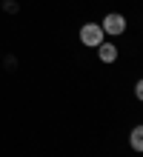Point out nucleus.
Segmentation results:
<instances>
[{"label":"nucleus","instance_id":"f257e3e1","mask_svg":"<svg viewBox=\"0 0 143 157\" xmlns=\"http://www.w3.org/2000/svg\"><path fill=\"white\" fill-rule=\"evenodd\" d=\"M103 40H106V34H103L100 23H83L80 26V43L86 49H97Z\"/></svg>","mask_w":143,"mask_h":157},{"label":"nucleus","instance_id":"f03ea898","mask_svg":"<svg viewBox=\"0 0 143 157\" xmlns=\"http://www.w3.org/2000/svg\"><path fill=\"white\" fill-rule=\"evenodd\" d=\"M100 29H103V34H109V37H120V34L126 32V17L120 12H109L100 20Z\"/></svg>","mask_w":143,"mask_h":157},{"label":"nucleus","instance_id":"7ed1b4c3","mask_svg":"<svg viewBox=\"0 0 143 157\" xmlns=\"http://www.w3.org/2000/svg\"><path fill=\"white\" fill-rule=\"evenodd\" d=\"M97 57H100V63L112 66V63L120 57V52H117V46H114V43H106V40H103V43L97 46Z\"/></svg>","mask_w":143,"mask_h":157},{"label":"nucleus","instance_id":"20e7f679","mask_svg":"<svg viewBox=\"0 0 143 157\" xmlns=\"http://www.w3.org/2000/svg\"><path fill=\"white\" fill-rule=\"evenodd\" d=\"M129 146H132V151L143 154V123H140V126H132V132H129Z\"/></svg>","mask_w":143,"mask_h":157},{"label":"nucleus","instance_id":"39448f33","mask_svg":"<svg viewBox=\"0 0 143 157\" xmlns=\"http://www.w3.org/2000/svg\"><path fill=\"white\" fill-rule=\"evenodd\" d=\"M135 97H137L140 103H143V77H140V80L135 83Z\"/></svg>","mask_w":143,"mask_h":157}]
</instances>
